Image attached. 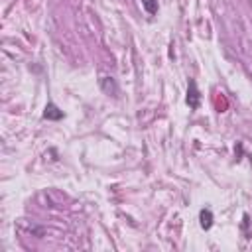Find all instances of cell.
<instances>
[{"label":"cell","instance_id":"5b68a950","mask_svg":"<svg viewBox=\"0 0 252 252\" xmlns=\"http://www.w3.org/2000/svg\"><path fill=\"white\" fill-rule=\"evenodd\" d=\"M142 2V8L150 14V16H154L156 12H158V0H140Z\"/></svg>","mask_w":252,"mask_h":252},{"label":"cell","instance_id":"3957f363","mask_svg":"<svg viewBox=\"0 0 252 252\" xmlns=\"http://www.w3.org/2000/svg\"><path fill=\"white\" fill-rule=\"evenodd\" d=\"M100 89H102L106 94H112V96L118 94V87H116V81H114L112 77H102V79H100Z\"/></svg>","mask_w":252,"mask_h":252},{"label":"cell","instance_id":"277c9868","mask_svg":"<svg viewBox=\"0 0 252 252\" xmlns=\"http://www.w3.org/2000/svg\"><path fill=\"white\" fill-rule=\"evenodd\" d=\"M199 224L205 230H209L213 226V213H211V209H201L199 211Z\"/></svg>","mask_w":252,"mask_h":252},{"label":"cell","instance_id":"6da1fadb","mask_svg":"<svg viewBox=\"0 0 252 252\" xmlns=\"http://www.w3.org/2000/svg\"><path fill=\"white\" fill-rule=\"evenodd\" d=\"M185 100H187L189 108H193V110H197L199 104H201V93H199V87H197L195 79H191L189 85H187V98Z\"/></svg>","mask_w":252,"mask_h":252},{"label":"cell","instance_id":"7a4b0ae2","mask_svg":"<svg viewBox=\"0 0 252 252\" xmlns=\"http://www.w3.org/2000/svg\"><path fill=\"white\" fill-rule=\"evenodd\" d=\"M43 118H45V120H61V118H63V110H61L57 104L47 102L45 108H43Z\"/></svg>","mask_w":252,"mask_h":252}]
</instances>
